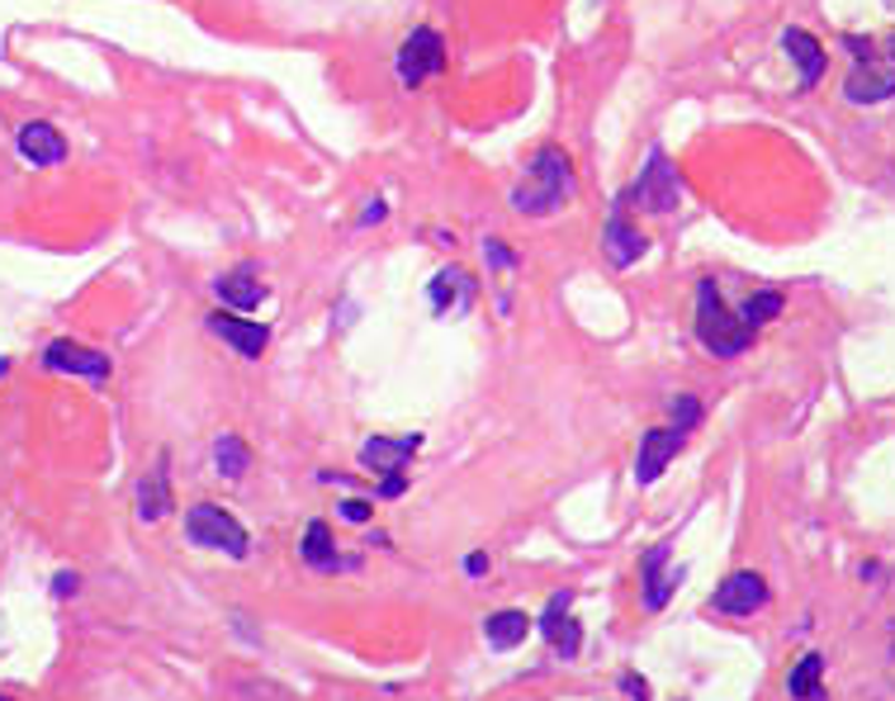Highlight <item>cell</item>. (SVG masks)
Here are the masks:
<instances>
[{
  "mask_svg": "<svg viewBox=\"0 0 895 701\" xmlns=\"http://www.w3.org/2000/svg\"><path fill=\"white\" fill-rule=\"evenodd\" d=\"M573 195V162L565 148H540L526 181L512 190V204L517 214H531V219H546L555 209H565Z\"/></svg>",
  "mask_w": 895,
  "mask_h": 701,
  "instance_id": "6da1fadb",
  "label": "cell"
},
{
  "mask_svg": "<svg viewBox=\"0 0 895 701\" xmlns=\"http://www.w3.org/2000/svg\"><path fill=\"white\" fill-rule=\"evenodd\" d=\"M696 337H701V346H706L711 356H721V360L740 356V350H749V342H753V332L725 308L715 280H701L696 285Z\"/></svg>",
  "mask_w": 895,
  "mask_h": 701,
  "instance_id": "7a4b0ae2",
  "label": "cell"
},
{
  "mask_svg": "<svg viewBox=\"0 0 895 701\" xmlns=\"http://www.w3.org/2000/svg\"><path fill=\"white\" fill-rule=\"evenodd\" d=\"M185 531L204 550H223V555H233V559H247L252 555V540H247V531H242V521H233L214 502H195V507H190Z\"/></svg>",
  "mask_w": 895,
  "mask_h": 701,
  "instance_id": "3957f363",
  "label": "cell"
},
{
  "mask_svg": "<svg viewBox=\"0 0 895 701\" xmlns=\"http://www.w3.org/2000/svg\"><path fill=\"white\" fill-rule=\"evenodd\" d=\"M678 195H682V185H678V171H673V162L663 156V148H654L649 152V162H644V171H640V181L630 185V204H640L644 214H673L678 209Z\"/></svg>",
  "mask_w": 895,
  "mask_h": 701,
  "instance_id": "277c9868",
  "label": "cell"
},
{
  "mask_svg": "<svg viewBox=\"0 0 895 701\" xmlns=\"http://www.w3.org/2000/svg\"><path fill=\"white\" fill-rule=\"evenodd\" d=\"M446 72V43L436 29H413L398 48V81L403 85H423L427 77Z\"/></svg>",
  "mask_w": 895,
  "mask_h": 701,
  "instance_id": "5b68a950",
  "label": "cell"
},
{
  "mask_svg": "<svg viewBox=\"0 0 895 701\" xmlns=\"http://www.w3.org/2000/svg\"><path fill=\"white\" fill-rule=\"evenodd\" d=\"M767 607V583L763 573L753 569H734L721 588L711 592V611H721V617H753V611Z\"/></svg>",
  "mask_w": 895,
  "mask_h": 701,
  "instance_id": "8992f818",
  "label": "cell"
},
{
  "mask_svg": "<svg viewBox=\"0 0 895 701\" xmlns=\"http://www.w3.org/2000/svg\"><path fill=\"white\" fill-rule=\"evenodd\" d=\"M682 441H688V431H678V427H649L640 436V450H635V479L654 484L663 469L673 465V455L682 450Z\"/></svg>",
  "mask_w": 895,
  "mask_h": 701,
  "instance_id": "52a82bcc",
  "label": "cell"
},
{
  "mask_svg": "<svg viewBox=\"0 0 895 701\" xmlns=\"http://www.w3.org/2000/svg\"><path fill=\"white\" fill-rule=\"evenodd\" d=\"M43 365L58 375H85V379H110V356L95 346H81V342H52L43 350Z\"/></svg>",
  "mask_w": 895,
  "mask_h": 701,
  "instance_id": "ba28073f",
  "label": "cell"
},
{
  "mask_svg": "<svg viewBox=\"0 0 895 701\" xmlns=\"http://www.w3.org/2000/svg\"><path fill=\"white\" fill-rule=\"evenodd\" d=\"M678 578H682V569H669V540H659V546H654V550H649V555L640 559L644 607H649V611H663V607H669L673 588H678Z\"/></svg>",
  "mask_w": 895,
  "mask_h": 701,
  "instance_id": "9c48e42d",
  "label": "cell"
},
{
  "mask_svg": "<svg viewBox=\"0 0 895 701\" xmlns=\"http://www.w3.org/2000/svg\"><path fill=\"white\" fill-rule=\"evenodd\" d=\"M209 332L223 337L237 356H247V360H256L261 350L271 346V327L266 323H247V318H237V313H209Z\"/></svg>",
  "mask_w": 895,
  "mask_h": 701,
  "instance_id": "30bf717a",
  "label": "cell"
},
{
  "mask_svg": "<svg viewBox=\"0 0 895 701\" xmlns=\"http://www.w3.org/2000/svg\"><path fill=\"white\" fill-rule=\"evenodd\" d=\"M417 446H423V436H375V441L360 446V465L370 469V475H398L403 465L417 455Z\"/></svg>",
  "mask_w": 895,
  "mask_h": 701,
  "instance_id": "8fae6325",
  "label": "cell"
},
{
  "mask_svg": "<svg viewBox=\"0 0 895 701\" xmlns=\"http://www.w3.org/2000/svg\"><path fill=\"white\" fill-rule=\"evenodd\" d=\"M782 48H786V58L796 62V85H801V91L820 85L824 67H830V52H824L805 29H786V33H782Z\"/></svg>",
  "mask_w": 895,
  "mask_h": 701,
  "instance_id": "7c38bea8",
  "label": "cell"
},
{
  "mask_svg": "<svg viewBox=\"0 0 895 701\" xmlns=\"http://www.w3.org/2000/svg\"><path fill=\"white\" fill-rule=\"evenodd\" d=\"M171 460H166V450L156 455V465L143 475V484H138V517L143 521H162L166 512H171Z\"/></svg>",
  "mask_w": 895,
  "mask_h": 701,
  "instance_id": "4fadbf2b",
  "label": "cell"
},
{
  "mask_svg": "<svg viewBox=\"0 0 895 701\" xmlns=\"http://www.w3.org/2000/svg\"><path fill=\"white\" fill-rule=\"evenodd\" d=\"M602 247H607V256H611V266H635V261L644 256V233L635 223H626V214H621V204L611 209V219H607V233H602Z\"/></svg>",
  "mask_w": 895,
  "mask_h": 701,
  "instance_id": "5bb4252c",
  "label": "cell"
},
{
  "mask_svg": "<svg viewBox=\"0 0 895 701\" xmlns=\"http://www.w3.org/2000/svg\"><path fill=\"white\" fill-rule=\"evenodd\" d=\"M569 592H555L550 598V611H546V640L555 644V654H565V659H573L578 650H583V630H578V621L569 617Z\"/></svg>",
  "mask_w": 895,
  "mask_h": 701,
  "instance_id": "9a60e30c",
  "label": "cell"
},
{
  "mask_svg": "<svg viewBox=\"0 0 895 701\" xmlns=\"http://www.w3.org/2000/svg\"><path fill=\"white\" fill-rule=\"evenodd\" d=\"M20 156H24V162H33V166H62L67 143H62V133L52 129V124L33 119V124L20 129Z\"/></svg>",
  "mask_w": 895,
  "mask_h": 701,
  "instance_id": "2e32d148",
  "label": "cell"
},
{
  "mask_svg": "<svg viewBox=\"0 0 895 701\" xmlns=\"http://www.w3.org/2000/svg\"><path fill=\"white\" fill-rule=\"evenodd\" d=\"M844 95L853 100V104H882V100H891L895 95V72L891 67H857V72L848 77V85H844Z\"/></svg>",
  "mask_w": 895,
  "mask_h": 701,
  "instance_id": "e0dca14e",
  "label": "cell"
},
{
  "mask_svg": "<svg viewBox=\"0 0 895 701\" xmlns=\"http://www.w3.org/2000/svg\"><path fill=\"white\" fill-rule=\"evenodd\" d=\"M431 304H436V313H469V304H474V280L465 275V271H441L431 280Z\"/></svg>",
  "mask_w": 895,
  "mask_h": 701,
  "instance_id": "ac0fdd59",
  "label": "cell"
},
{
  "mask_svg": "<svg viewBox=\"0 0 895 701\" xmlns=\"http://www.w3.org/2000/svg\"><path fill=\"white\" fill-rule=\"evenodd\" d=\"M304 565L337 573V569H350L356 559H342V555H337V540H332L327 521H308V531H304Z\"/></svg>",
  "mask_w": 895,
  "mask_h": 701,
  "instance_id": "d6986e66",
  "label": "cell"
},
{
  "mask_svg": "<svg viewBox=\"0 0 895 701\" xmlns=\"http://www.w3.org/2000/svg\"><path fill=\"white\" fill-rule=\"evenodd\" d=\"M214 289H218V299L233 304V308H256L261 299H266V285L256 280L252 266H242V271H233V275H218Z\"/></svg>",
  "mask_w": 895,
  "mask_h": 701,
  "instance_id": "ffe728a7",
  "label": "cell"
},
{
  "mask_svg": "<svg viewBox=\"0 0 895 701\" xmlns=\"http://www.w3.org/2000/svg\"><path fill=\"white\" fill-rule=\"evenodd\" d=\"M526 630H531V617L517 607H507V611H494V617L484 621V640L494 644V650H517L526 640Z\"/></svg>",
  "mask_w": 895,
  "mask_h": 701,
  "instance_id": "44dd1931",
  "label": "cell"
},
{
  "mask_svg": "<svg viewBox=\"0 0 895 701\" xmlns=\"http://www.w3.org/2000/svg\"><path fill=\"white\" fill-rule=\"evenodd\" d=\"M820 673H824V654H805L792 673H786V692L796 701H820L824 688H820Z\"/></svg>",
  "mask_w": 895,
  "mask_h": 701,
  "instance_id": "7402d4cb",
  "label": "cell"
},
{
  "mask_svg": "<svg viewBox=\"0 0 895 701\" xmlns=\"http://www.w3.org/2000/svg\"><path fill=\"white\" fill-rule=\"evenodd\" d=\"M214 465H218V475L242 479V475H247V465H252L247 441H242V436H218V446H214Z\"/></svg>",
  "mask_w": 895,
  "mask_h": 701,
  "instance_id": "603a6c76",
  "label": "cell"
},
{
  "mask_svg": "<svg viewBox=\"0 0 895 701\" xmlns=\"http://www.w3.org/2000/svg\"><path fill=\"white\" fill-rule=\"evenodd\" d=\"M782 313V294L777 289H759V294H749L744 299V308H740V323L749 327V332H759L763 323H772Z\"/></svg>",
  "mask_w": 895,
  "mask_h": 701,
  "instance_id": "cb8c5ba5",
  "label": "cell"
},
{
  "mask_svg": "<svg viewBox=\"0 0 895 701\" xmlns=\"http://www.w3.org/2000/svg\"><path fill=\"white\" fill-rule=\"evenodd\" d=\"M673 423H678V431H692V427L701 423V403L682 394V398L673 403Z\"/></svg>",
  "mask_w": 895,
  "mask_h": 701,
  "instance_id": "d4e9b609",
  "label": "cell"
},
{
  "mask_svg": "<svg viewBox=\"0 0 895 701\" xmlns=\"http://www.w3.org/2000/svg\"><path fill=\"white\" fill-rule=\"evenodd\" d=\"M342 517H346V521H370V517H375V502H365V498H346V502H342Z\"/></svg>",
  "mask_w": 895,
  "mask_h": 701,
  "instance_id": "484cf974",
  "label": "cell"
},
{
  "mask_svg": "<svg viewBox=\"0 0 895 701\" xmlns=\"http://www.w3.org/2000/svg\"><path fill=\"white\" fill-rule=\"evenodd\" d=\"M484 256H488V261H494V266H502V271H512V266H517V256H512V252H507V247H502V242H494V237H488V242H484Z\"/></svg>",
  "mask_w": 895,
  "mask_h": 701,
  "instance_id": "4316f807",
  "label": "cell"
},
{
  "mask_svg": "<svg viewBox=\"0 0 895 701\" xmlns=\"http://www.w3.org/2000/svg\"><path fill=\"white\" fill-rule=\"evenodd\" d=\"M621 688L635 697V701H649V682L644 678H635V673H621Z\"/></svg>",
  "mask_w": 895,
  "mask_h": 701,
  "instance_id": "83f0119b",
  "label": "cell"
},
{
  "mask_svg": "<svg viewBox=\"0 0 895 701\" xmlns=\"http://www.w3.org/2000/svg\"><path fill=\"white\" fill-rule=\"evenodd\" d=\"M403 488H408V479H403V475H384V484H379V498H398Z\"/></svg>",
  "mask_w": 895,
  "mask_h": 701,
  "instance_id": "f1b7e54d",
  "label": "cell"
},
{
  "mask_svg": "<svg viewBox=\"0 0 895 701\" xmlns=\"http://www.w3.org/2000/svg\"><path fill=\"white\" fill-rule=\"evenodd\" d=\"M52 592H58V598H67V592H77V573H58V583H52Z\"/></svg>",
  "mask_w": 895,
  "mask_h": 701,
  "instance_id": "f546056e",
  "label": "cell"
},
{
  "mask_svg": "<svg viewBox=\"0 0 895 701\" xmlns=\"http://www.w3.org/2000/svg\"><path fill=\"white\" fill-rule=\"evenodd\" d=\"M384 214H389V209H384V204L375 200V204H365V214H360V223H379Z\"/></svg>",
  "mask_w": 895,
  "mask_h": 701,
  "instance_id": "4dcf8cb0",
  "label": "cell"
},
{
  "mask_svg": "<svg viewBox=\"0 0 895 701\" xmlns=\"http://www.w3.org/2000/svg\"><path fill=\"white\" fill-rule=\"evenodd\" d=\"M465 569H469L474 578H479V573H488V555H469V559H465Z\"/></svg>",
  "mask_w": 895,
  "mask_h": 701,
  "instance_id": "1f68e13d",
  "label": "cell"
},
{
  "mask_svg": "<svg viewBox=\"0 0 895 701\" xmlns=\"http://www.w3.org/2000/svg\"><path fill=\"white\" fill-rule=\"evenodd\" d=\"M891 58H895V39H891Z\"/></svg>",
  "mask_w": 895,
  "mask_h": 701,
  "instance_id": "d6a6232c",
  "label": "cell"
},
{
  "mask_svg": "<svg viewBox=\"0 0 895 701\" xmlns=\"http://www.w3.org/2000/svg\"><path fill=\"white\" fill-rule=\"evenodd\" d=\"M0 701H10V697H0Z\"/></svg>",
  "mask_w": 895,
  "mask_h": 701,
  "instance_id": "836d02e7",
  "label": "cell"
}]
</instances>
